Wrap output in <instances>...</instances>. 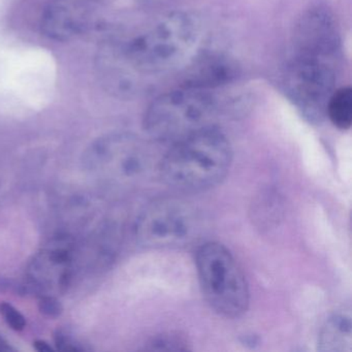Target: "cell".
Returning a JSON list of instances; mask_svg holds the SVG:
<instances>
[{
  "label": "cell",
  "mask_w": 352,
  "mask_h": 352,
  "mask_svg": "<svg viewBox=\"0 0 352 352\" xmlns=\"http://www.w3.org/2000/svg\"><path fill=\"white\" fill-rule=\"evenodd\" d=\"M294 55L333 61L340 48V36L333 16L325 8L308 10L294 28Z\"/></svg>",
  "instance_id": "ba28073f"
},
{
  "label": "cell",
  "mask_w": 352,
  "mask_h": 352,
  "mask_svg": "<svg viewBox=\"0 0 352 352\" xmlns=\"http://www.w3.org/2000/svg\"><path fill=\"white\" fill-rule=\"evenodd\" d=\"M201 38L199 18L175 12L133 38L125 49V56L143 73H164L186 65L197 54Z\"/></svg>",
  "instance_id": "7a4b0ae2"
},
{
  "label": "cell",
  "mask_w": 352,
  "mask_h": 352,
  "mask_svg": "<svg viewBox=\"0 0 352 352\" xmlns=\"http://www.w3.org/2000/svg\"><path fill=\"white\" fill-rule=\"evenodd\" d=\"M197 277L204 298L226 318L242 316L249 307L246 278L230 251L220 243L201 245L195 257Z\"/></svg>",
  "instance_id": "277c9868"
},
{
  "label": "cell",
  "mask_w": 352,
  "mask_h": 352,
  "mask_svg": "<svg viewBox=\"0 0 352 352\" xmlns=\"http://www.w3.org/2000/svg\"><path fill=\"white\" fill-rule=\"evenodd\" d=\"M76 10L73 3L65 1L51 6L45 14L43 23L47 36L58 41L73 36L80 28V18Z\"/></svg>",
  "instance_id": "7c38bea8"
},
{
  "label": "cell",
  "mask_w": 352,
  "mask_h": 352,
  "mask_svg": "<svg viewBox=\"0 0 352 352\" xmlns=\"http://www.w3.org/2000/svg\"><path fill=\"white\" fill-rule=\"evenodd\" d=\"M54 342L56 349L60 350V351H83L85 350V348L76 343L73 338L69 337L61 329L55 331Z\"/></svg>",
  "instance_id": "e0dca14e"
},
{
  "label": "cell",
  "mask_w": 352,
  "mask_h": 352,
  "mask_svg": "<svg viewBox=\"0 0 352 352\" xmlns=\"http://www.w3.org/2000/svg\"><path fill=\"white\" fill-rule=\"evenodd\" d=\"M34 348L38 352H53L55 350L48 342L44 341V340H36V341H34Z\"/></svg>",
  "instance_id": "ac0fdd59"
},
{
  "label": "cell",
  "mask_w": 352,
  "mask_h": 352,
  "mask_svg": "<svg viewBox=\"0 0 352 352\" xmlns=\"http://www.w3.org/2000/svg\"><path fill=\"white\" fill-rule=\"evenodd\" d=\"M199 216L186 201L174 197L156 199L141 212L135 236L150 248H174L188 244L199 232Z\"/></svg>",
  "instance_id": "8992f818"
},
{
  "label": "cell",
  "mask_w": 352,
  "mask_h": 352,
  "mask_svg": "<svg viewBox=\"0 0 352 352\" xmlns=\"http://www.w3.org/2000/svg\"><path fill=\"white\" fill-rule=\"evenodd\" d=\"M152 350L158 351H181L187 350V342L182 336L166 333V335L156 336L151 343Z\"/></svg>",
  "instance_id": "5bb4252c"
},
{
  "label": "cell",
  "mask_w": 352,
  "mask_h": 352,
  "mask_svg": "<svg viewBox=\"0 0 352 352\" xmlns=\"http://www.w3.org/2000/svg\"><path fill=\"white\" fill-rule=\"evenodd\" d=\"M333 61L292 55L286 67L285 88L292 102L312 119L325 114L336 87Z\"/></svg>",
  "instance_id": "52a82bcc"
},
{
  "label": "cell",
  "mask_w": 352,
  "mask_h": 352,
  "mask_svg": "<svg viewBox=\"0 0 352 352\" xmlns=\"http://www.w3.org/2000/svg\"><path fill=\"white\" fill-rule=\"evenodd\" d=\"M318 349L323 352H350L352 322L349 311H337L325 320L318 336Z\"/></svg>",
  "instance_id": "8fae6325"
},
{
  "label": "cell",
  "mask_w": 352,
  "mask_h": 352,
  "mask_svg": "<svg viewBox=\"0 0 352 352\" xmlns=\"http://www.w3.org/2000/svg\"><path fill=\"white\" fill-rule=\"evenodd\" d=\"M12 347L7 341L0 336V352L11 351Z\"/></svg>",
  "instance_id": "d6986e66"
},
{
  "label": "cell",
  "mask_w": 352,
  "mask_h": 352,
  "mask_svg": "<svg viewBox=\"0 0 352 352\" xmlns=\"http://www.w3.org/2000/svg\"><path fill=\"white\" fill-rule=\"evenodd\" d=\"M238 74L236 61L222 53L195 54L187 63L182 87L210 91L232 83Z\"/></svg>",
  "instance_id": "30bf717a"
},
{
  "label": "cell",
  "mask_w": 352,
  "mask_h": 352,
  "mask_svg": "<svg viewBox=\"0 0 352 352\" xmlns=\"http://www.w3.org/2000/svg\"><path fill=\"white\" fill-rule=\"evenodd\" d=\"M232 162V145L215 125L170 145L160 160L158 173L172 188L197 192L221 182Z\"/></svg>",
  "instance_id": "6da1fadb"
},
{
  "label": "cell",
  "mask_w": 352,
  "mask_h": 352,
  "mask_svg": "<svg viewBox=\"0 0 352 352\" xmlns=\"http://www.w3.org/2000/svg\"><path fill=\"white\" fill-rule=\"evenodd\" d=\"M149 144L131 133L102 138L88 153V164L114 188L131 189L145 182L157 170L160 162Z\"/></svg>",
  "instance_id": "5b68a950"
},
{
  "label": "cell",
  "mask_w": 352,
  "mask_h": 352,
  "mask_svg": "<svg viewBox=\"0 0 352 352\" xmlns=\"http://www.w3.org/2000/svg\"><path fill=\"white\" fill-rule=\"evenodd\" d=\"M72 253L67 248L54 247L38 253L28 269L26 294H51L61 292L72 279Z\"/></svg>",
  "instance_id": "9c48e42d"
},
{
  "label": "cell",
  "mask_w": 352,
  "mask_h": 352,
  "mask_svg": "<svg viewBox=\"0 0 352 352\" xmlns=\"http://www.w3.org/2000/svg\"><path fill=\"white\" fill-rule=\"evenodd\" d=\"M325 114L333 126L347 131L352 123V89L342 87L336 89L327 102Z\"/></svg>",
  "instance_id": "4fadbf2b"
},
{
  "label": "cell",
  "mask_w": 352,
  "mask_h": 352,
  "mask_svg": "<svg viewBox=\"0 0 352 352\" xmlns=\"http://www.w3.org/2000/svg\"><path fill=\"white\" fill-rule=\"evenodd\" d=\"M0 315L14 331H21L25 329L26 323H28L25 316L13 305L7 302H0Z\"/></svg>",
  "instance_id": "9a60e30c"
},
{
  "label": "cell",
  "mask_w": 352,
  "mask_h": 352,
  "mask_svg": "<svg viewBox=\"0 0 352 352\" xmlns=\"http://www.w3.org/2000/svg\"><path fill=\"white\" fill-rule=\"evenodd\" d=\"M38 310L45 316L50 318H57L60 316L63 312V306L56 296L51 294H45V296H38Z\"/></svg>",
  "instance_id": "2e32d148"
},
{
  "label": "cell",
  "mask_w": 352,
  "mask_h": 352,
  "mask_svg": "<svg viewBox=\"0 0 352 352\" xmlns=\"http://www.w3.org/2000/svg\"><path fill=\"white\" fill-rule=\"evenodd\" d=\"M219 112V102L211 92L181 87L162 94L150 104L144 116V129L154 141L174 145L215 126Z\"/></svg>",
  "instance_id": "3957f363"
}]
</instances>
